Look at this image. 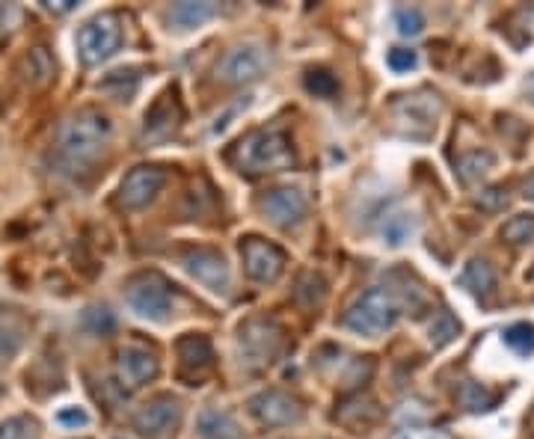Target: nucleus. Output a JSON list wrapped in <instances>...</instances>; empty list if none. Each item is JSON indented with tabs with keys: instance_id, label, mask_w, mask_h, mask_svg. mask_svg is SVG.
<instances>
[{
	"instance_id": "1",
	"label": "nucleus",
	"mask_w": 534,
	"mask_h": 439,
	"mask_svg": "<svg viewBox=\"0 0 534 439\" xmlns=\"http://www.w3.org/2000/svg\"><path fill=\"white\" fill-rule=\"evenodd\" d=\"M110 131V119L92 107L72 113L57 131V164L72 176L87 173L107 149Z\"/></svg>"
},
{
	"instance_id": "2",
	"label": "nucleus",
	"mask_w": 534,
	"mask_h": 439,
	"mask_svg": "<svg viewBox=\"0 0 534 439\" xmlns=\"http://www.w3.org/2000/svg\"><path fill=\"white\" fill-rule=\"evenodd\" d=\"M235 164L247 176H265L294 167V149L282 131H253L235 149Z\"/></svg>"
},
{
	"instance_id": "3",
	"label": "nucleus",
	"mask_w": 534,
	"mask_h": 439,
	"mask_svg": "<svg viewBox=\"0 0 534 439\" xmlns=\"http://www.w3.org/2000/svg\"><path fill=\"white\" fill-rule=\"evenodd\" d=\"M398 315H401V306H398V300H395L392 291H386V288H368V291H362L354 303L348 306L342 324L351 333H356V336L374 339V336H383L386 330H392L395 321H398Z\"/></svg>"
},
{
	"instance_id": "4",
	"label": "nucleus",
	"mask_w": 534,
	"mask_h": 439,
	"mask_svg": "<svg viewBox=\"0 0 534 439\" xmlns=\"http://www.w3.org/2000/svg\"><path fill=\"white\" fill-rule=\"evenodd\" d=\"M125 303L131 306V312L137 318L161 324L173 312V285L155 270L140 273V276L131 279V285L125 291Z\"/></svg>"
},
{
	"instance_id": "5",
	"label": "nucleus",
	"mask_w": 534,
	"mask_h": 439,
	"mask_svg": "<svg viewBox=\"0 0 534 439\" xmlns=\"http://www.w3.org/2000/svg\"><path fill=\"white\" fill-rule=\"evenodd\" d=\"M282 348V330L276 321L267 318H250L241 330H238V359L244 368L256 371L267 368L276 353Z\"/></svg>"
},
{
	"instance_id": "6",
	"label": "nucleus",
	"mask_w": 534,
	"mask_h": 439,
	"mask_svg": "<svg viewBox=\"0 0 534 439\" xmlns=\"http://www.w3.org/2000/svg\"><path fill=\"white\" fill-rule=\"evenodd\" d=\"M119 42H122V27H119V18L110 12L89 18L75 36V48H78V57L84 66L104 63L119 48Z\"/></svg>"
},
{
	"instance_id": "7",
	"label": "nucleus",
	"mask_w": 534,
	"mask_h": 439,
	"mask_svg": "<svg viewBox=\"0 0 534 439\" xmlns=\"http://www.w3.org/2000/svg\"><path fill=\"white\" fill-rule=\"evenodd\" d=\"M270 69V54L262 42H244L226 51V57L217 66V78L226 84H253L265 78Z\"/></svg>"
},
{
	"instance_id": "8",
	"label": "nucleus",
	"mask_w": 534,
	"mask_h": 439,
	"mask_svg": "<svg viewBox=\"0 0 534 439\" xmlns=\"http://www.w3.org/2000/svg\"><path fill=\"white\" fill-rule=\"evenodd\" d=\"M178 422H181V404L170 395H161L134 413V431L146 439H167L178 428Z\"/></svg>"
},
{
	"instance_id": "9",
	"label": "nucleus",
	"mask_w": 534,
	"mask_h": 439,
	"mask_svg": "<svg viewBox=\"0 0 534 439\" xmlns=\"http://www.w3.org/2000/svg\"><path fill=\"white\" fill-rule=\"evenodd\" d=\"M181 262H184V270H187L199 285H205L208 291H214V294H226V291H229L232 273H229L226 259H223L217 250L196 247V250H187Z\"/></svg>"
},
{
	"instance_id": "10",
	"label": "nucleus",
	"mask_w": 534,
	"mask_h": 439,
	"mask_svg": "<svg viewBox=\"0 0 534 439\" xmlns=\"http://www.w3.org/2000/svg\"><path fill=\"white\" fill-rule=\"evenodd\" d=\"M395 116L407 128L410 137L428 140L437 128L440 101L437 95H404L401 101H395Z\"/></svg>"
},
{
	"instance_id": "11",
	"label": "nucleus",
	"mask_w": 534,
	"mask_h": 439,
	"mask_svg": "<svg viewBox=\"0 0 534 439\" xmlns=\"http://www.w3.org/2000/svg\"><path fill=\"white\" fill-rule=\"evenodd\" d=\"M164 181H167V176L158 167H137V170H131L128 176L122 178V184H119V196H116L119 208H128V211L146 208L161 193Z\"/></svg>"
},
{
	"instance_id": "12",
	"label": "nucleus",
	"mask_w": 534,
	"mask_h": 439,
	"mask_svg": "<svg viewBox=\"0 0 534 439\" xmlns=\"http://www.w3.org/2000/svg\"><path fill=\"white\" fill-rule=\"evenodd\" d=\"M259 208H262V214H265L273 226L291 229V226H297V223L306 217L309 199H306V193L297 190V187H279V190H270V193H267L265 199L259 202Z\"/></svg>"
},
{
	"instance_id": "13",
	"label": "nucleus",
	"mask_w": 534,
	"mask_h": 439,
	"mask_svg": "<svg viewBox=\"0 0 534 439\" xmlns=\"http://www.w3.org/2000/svg\"><path fill=\"white\" fill-rule=\"evenodd\" d=\"M241 256L247 276L256 282H276L285 270V253L262 238H247L241 244Z\"/></svg>"
},
{
	"instance_id": "14",
	"label": "nucleus",
	"mask_w": 534,
	"mask_h": 439,
	"mask_svg": "<svg viewBox=\"0 0 534 439\" xmlns=\"http://www.w3.org/2000/svg\"><path fill=\"white\" fill-rule=\"evenodd\" d=\"M250 413L262 422V425H276V428H285V425H297L303 419V410L297 407L294 398H288L285 392H276V389H267L250 398Z\"/></svg>"
},
{
	"instance_id": "15",
	"label": "nucleus",
	"mask_w": 534,
	"mask_h": 439,
	"mask_svg": "<svg viewBox=\"0 0 534 439\" xmlns=\"http://www.w3.org/2000/svg\"><path fill=\"white\" fill-rule=\"evenodd\" d=\"M181 125V104H178L176 92H164L149 110H146V122H143V143H164L176 134Z\"/></svg>"
},
{
	"instance_id": "16",
	"label": "nucleus",
	"mask_w": 534,
	"mask_h": 439,
	"mask_svg": "<svg viewBox=\"0 0 534 439\" xmlns=\"http://www.w3.org/2000/svg\"><path fill=\"white\" fill-rule=\"evenodd\" d=\"M116 371H119L122 386H128V389H140V386H146L149 380L158 377L161 365H158L155 353H149L146 348H125V351H119Z\"/></svg>"
},
{
	"instance_id": "17",
	"label": "nucleus",
	"mask_w": 534,
	"mask_h": 439,
	"mask_svg": "<svg viewBox=\"0 0 534 439\" xmlns=\"http://www.w3.org/2000/svg\"><path fill=\"white\" fill-rule=\"evenodd\" d=\"M196 434H199V439H247L238 419L226 410H217V407H208V410L199 413Z\"/></svg>"
},
{
	"instance_id": "18",
	"label": "nucleus",
	"mask_w": 534,
	"mask_h": 439,
	"mask_svg": "<svg viewBox=\"0 0 534 439\" xmlns=\"http://www.w3.org/2000/svg\"><path fill=\"white\" fill-rule=\"evenodd\" d=\"M457 282H460V288H466L472 297L487 300V297L496 291V270L484 262V259H472V262L460 270Z\"/></svg>"
},
{
	"instance_id": "19",
	"label": "nucleus",
	"mask_w": 534,
	"mask_h": 439,
	"mask_svg": "<svg viewBox=\"0 0 534 439\" xmlns=\"http://www.w3.org/2000/svg\"><path fill=\"white\" fill-rule=\"evenodd\" d=\"M176 351L178 362H181L184 371L199 374V371H208L214 365V348H211V342L205 336H184L178 342Z\"/></svg>"
},
{
	"instance_id": "20",
	"label": "nucleus",
	"mask_w": 534,
	"mask_h": 439,
	"mask_svg": "<svg viewBox=\"0 0 534 439\" xmlns=\"http://www.w3.org/2000/svg\"><path fill=\"white\" fill-rule=\"evenodd\" d=\"M416 232V217L407 211H386L380 220V238L386 247H401L413 238Z\"/></svg>"
},
{
	"instance_id": "21",
	"label": "nucleus",
	"mask_w": 534,
	"mask_h": 439,
	"mask_svg": "<svg viewBox=\"0 0 534 439\" xmlns=\"http://www.w3.org/2000/svg\"><path fill=\"white\" fill-rule=\"evenodd\" d=\"M457 401L466 413H487L499 404V392L487 389L484 383H475V380H463L460 389H457Z\"/></svg>"
},
{
	"instance_id": "22",
	"label": "nucleus",
	"mask_w": 534,
	"mask_h": 439,
	"mask_svg": "<svg viewBox=\"0 0 534 439\" xmlns=\"http://www.w3.org/2000/svg\"><path fill=\"white\" fill-rule=\"evenodd\" d=\"M217 15V6L214 3H193V0H184L176 3L170 9V24H176L178 30H193V27H202L208 18Z\"/></svg>"
},
{
	"instance_id": "23",
	"label": "nucleus",
	"mask_w": 534,
	"mask_h": 439,
	"mask_svg": "<svg viewBox=\"0 0 534 439\" xmlns=\"http://www.w3.org/2000/svg\"><path fill=\"white\" fill-rule=\"evenodd\" d=\"M502 342L517 353V356H529L534 353V324L529 321H517L502 333Z\"/></svg>"
},
{
	"instance_id": "24",
	"label": "nucleus",
	"mask_w": 534,
	"mask_h": 439,
	"mask_svg": "<svg viewBox=\"0 0 534 439\" xmlns=\"http://www.w3.org/2000/svg\"><path fill=\"white\" fill-rule=\"evenodd\" d=\"M493 164H496V155L478 149V152L463 155L460 164H457V170H460V178H463V181H478L481 176H487V170H493Z\"/></svg>"
},
{
	"instance_id": "25",
	"label": "nucleus",
	"mask_w": 534,
	"mask_h": 439,
	"mask_svg": "<svg viewBox=\"0 0 534 439\" xmlns=\"http://www.w3.org/2000/svg\"><path fill=\"white\" fill-rule=\"evenodd\" d=\"M502 238L514 247L532 244L534 241V217L532 214H517L502 226Z\"/></svg>"
},
{
	"instance_id": "26",
	"label": "nucleus",
	"mask_w": 534,
	"mask_h": 439,
	"mask_svg": "<svg viewBox=\"0 0 534 439\" xmlns=\"http://www.w3.org/2000/svg\"><path fill=\"white\" fill-rule=\"evenodd\" d=\"M39 422L33 416H12L0 422V439H39Z\"/></svg>"
},
{
	"instance_id": "27",
	"label": "nucleus",
	"mask_w": 534,
	"mask_h": 439,
	"mask_svg": "<svg viewBox=\"0 0 534 439\" xmlns=\"http://www.w3.org/2000/svg\"><path fill=\"white\" fill-rule=\"evenodd\" d=\"M392 24L401 36H419L425 30V15L416 6H398L392 12Z\"/></svg>"
},
{
	"instance_id": "28",
	"label": "nucleus",
	"mask_w": 534,
	"mask_h": 439,
	"mask_svg": "<svg viewBox=\"0 0 534 439\" xmlns=\"http://www.w3.org/2000/svg\"><path fill=\"white\" fill-rule=\"evenodd\" d=\"M324 294H327V282H324L318 273H306V276L297 282V288H294V297H297L303 306H315V303H321Z\"/></svg>"
},
{
	"instance_id": "29",
	"label": "nucleus",
	"mask_w": 534,
	"mask_h": 439,
	"mask_svg": "<svg viewBox=\"0 0 534 439\" xmlns=\"http://www.w3.org/2000/svg\"><path fill=\"white\" fill-rule=\"evenodd\" d=\"M457 333H460V324L454 321V315H451V312H440V315L434 318L431 330H428V336H431V345H434V348H445V345H451V342L457 339Z\"/></svg>"
},
{
	"instance_id": "30",
	"label": "nucleus",
	"mask_w": 534,
	"mask_h": 439,
	"mask_svg": "<svg viewBox=\"0 0 534 439\" xmlns=\"http://www.w3.org/2000/svg\"><path fill=\"white\" fill-rule=\"evenodd\" d=\"M303 87H306V92H312L315 98H333V95L339 92V81H336V75L318 69V72H309V75H306Z\"/></svg>"
},
{
	"instance_id": "31",
	"label": "nucleus",
	"mask_w": 534,
	"mask_h": 439,
	"mask_svg": "<svg viewBox=\"0 0 534 439\" xmlns=\"http://www.w3.org/2000/svg\"><path fill=\"white\" fill-rule=\"evenodd\" d=\"M84 327H89V333H95V336H104L116 327V321L104 306H92L84 312Z\"/></svg>"
},
{
	"instance_id": "32",
	"label": "nucleus",
	"mask_w": 534,
	"mask_h": 439,
	"mask_svg": "<svg viewBox=\"0 0 534 439\" xmlns=\"http://www.w3.org/2000/svg\"><path fill=\"white\" fill-rule=\"evenodd\" d=\"M416 63H419V57H416V51H410V48H392V51L386 54V66H389L395 75L416 69Z\"/></svg>"
},
{
	"instance_id": "33",
	"label": "nucleus",
	"mask_w": 534,
	"mask_h": 439,
	"mask_svg": "<svg viewBox=\"0 0 534 439\" xmlns=\"http://www.w3.org/2000/svg\"><path fill=\"white\" fill-rule=\"evenodd\" d=\"M54 422H57L60 428L78 431V428H87L89 425V413L84 407H63V410L54 416Z\"/></svg>"
},
{
	"instance_id": "34",
	"label": "nucleus",
	"mask_w": 534,
	"mask_h": 439,
	"mask_svg": "<svg viewBox=\"0 0 534 439\" xmlns=\"http://www.w3.org/2000/svg\"><path fill=\"white\" fill-rule=\"evenodd\" d=\"M508 202V196L499 190V187H490V190H481V196H478V205L481 208H490V211H496V208H502Z\"/></svg>"
},
{
	"instance_id": "35",
	"label": "nucleus",
	"mask_w": 534,
	"mask_h": 439,
	"mask_svg": "<svg viewBox=\"0 0 534 439\" xmlns=\"http://www.w3.org/2000/svg\"><path fill=\"white\" fill-rule=\"evenodd\" d=\"M392 439H451L445 431H434V428H407L398 431Z\"/></svg>"
},
{
	"instance_id": "36",
	"label": "nucleus",
	"mask_w": 534,
	"mask_h": 439,
	"mask_svg": "<svg viewBox=\"0 0 534 439\" xmlns=\"http://www.w3.org/2000/svg\"><path fill=\"white\" fill-rule=\"evenodd\" d=\"M6 339H12V342H21V330H12L9 324H0V356H12V348L6 345Z\"/></svg>"
},
{
	"instance_id": "37",
	"label": "nucleus",
	"mask_w": 534,
	"mask_h": 439,
	"mask_svg": "<svg viewBox=\"0 0 534 439\" xmlns=\"http://www.w3.org/2000/svg\"><path fill=\"white\" fill-rule=\"evenodd\" d=\"M48 9H57V12H69V9H75V0H60V3H48Z\"/></svg>"
},
{
	"instance_id": "38",
	"label": "nucleus",
	"mask_w": 534,
	"mask_h": 439,
	"mask_svg": "<svg viewBox=\"0 0 534 439\" xmlns=\"http://www.w3.org/2000/svg\"><path fill=\"white\" fill-rule=\"evenodd\" d=\"M523 92H526V98H529V101H532V104H534V72H532V75H529V81L523 84Z\"/></svg>"
},
{
	"instance_id": "39",
	"label": "nucleus",
	"mask_w": 534,
	"mask_h": 439,
	"mask_svg": "<svg viewBox=\"0 0 534 439\" xmlns=\"http://www.w3.org/2000/svg\"><path fill=\"white\" fill-rule=\"evenodd\" d=\"M526 196H532V199H534V181L529 184V187H526Z\"/></svg>"
},
{
	"instance_id": "40",
	"label": "nucleus",
	"mask_w": 534,
	"mask_h": 439,
	"mask_svg": "<svg viewBox=\"0 0 534 439\" xmlns=\"http://www.w3.org/2000/svg\"><path fill=\"white\" fill-rule=\"evenodd\" d=\"M526 276H529V279H534V267H532V270H529V273H526Z\"/></svg>"
}]
</instances>
